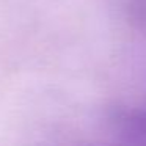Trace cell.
I'll return each mask as SVG.
<instances>
[{
	"label": "cell",
	"instance_id": "obj_1",
	"mask_svg": "<svg viewBox=\"0 0 146 146\" xmlns=\"http://www.w3.org/2000/svg\"><path fill=\"white\" fill-rule=\"evenodd\" d=\"M124 146H146V111H133L121 121Z\"/></svg>",
	"mask_w": 146,
	"mask_h": 146
}]
</instances>
